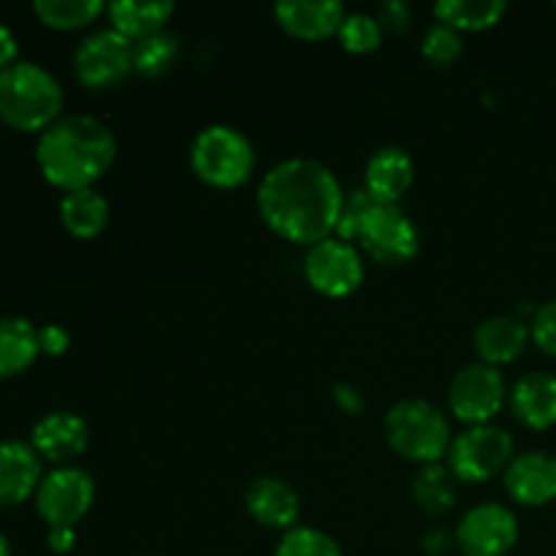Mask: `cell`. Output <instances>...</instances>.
Masks as SVG:
<instances>
[{
  "label": "cell",
  "instance_id": "cell-1",
  "mask_svg": "<svg viewBox=\"0 0 556 556\" xmlns=\"http://www.w3.org/2000/svg\"><path fill=\"white\" fill-rule=\"evenodd\" d=\"M345 190L326 163L288 157L264 174L255 195L261 220L286 242L313 244L331 239L340 223Z\"/></svg>",
  "mask_w": 556,
  "mask_h": 556
},
{
  "label": "cell",
  "instance_id": "cell-2",
  "mask_svg": "<svg viewBox=\"0 0 556 556\" xmlns=\"http://www.w3.org/2000/svg\"><path fill=\"white\" fill-rule=\"evenodd\" d=\"M117 139L112 128L90 114H68L49 125L36 144V163L52 188L87 190L112 168Z\"/></svg>",
  "mask_w": 556,
  "mask_h": 556
},
{
  "label": "cell",
  "instance_id": "cell-3",
  "mask_svg": "<svg viewBox=\"0 0 556 556\" xmlns=\"http://www.w3.org/2000/svg\"><path fill=\"white\" fill-rule=\"evenodd\" d=\"M65 92L58 76L33 60L0 71V119L22 134H43L63 114Z\"/></svg>",
  "mask_w": 556,
  "mask_h": 556
},
{
  "label": "cell",
  "instance_id": "cell-4",
  "mask_svg": "<svg viewBox=\"0 0 556 556\" xmlns=\"http://www.w3.org/2000/svg\"><path fill=\"white\" fill-rule=\"evenodd\" d=\"M383 434L389 448L413 465H438L448 456L454 432L451 421L438 405L418 396L400 400L383 418Z\"/></svg>",
  "mask_w": 556,
  "mask_h": 556
},
{
  "label": "cell",
  "instance_id": "cell-5",
  "mask_svg": "<svg viewBox=\"0 0 556 556\" xmlns=\"http://www.w3.org/2000/svg\"><path fill=\"white\" fill-rule=\"evenodd\" d=\"M190 168L210 188L237 190L253 179L255 147L248 134L233 125H206L190 144Z\"/></svg>",
  "mask_w": 556,
  "mask_h": 556
},
{
  "label": "cell",
  "instance_id": "cell-6",
  "mask_svg": "<svg viewBox=\"0 0 556 556\" xmlns=\"http://www.w3.org/2000/svg\"><path fill=\"white\" fill-rule=\"evenodd\" d=\"M516 456L514 438L508 429L497 424L467 427L451 443L445 465L462 483H486L492 478L505 476Z\"/></svg>",
  "mask_w": 556,
  "mask_h": 556
},
{
  "label": "cell",
  "instance_id": "cell-7",
  "mask_svg": "<svg viewBox=\"0 0 556 556\" xmlns=\"http://www.w3.org/2000/svg\"><path fill=\"white\" fill-rule=\"evenodd\" d=\"M358 244L378 264L400 266L416 258L418 250H421V233H418L413 217L402 210V204L375 201L364 215Z\"/></svg>",
  "mask_w": 556,
  "mask_h": 556
},
{
  "label": "cell",
  "instance_id": "cell-8",
  "mask_svg": "<svg viewBox=\"0 0 556 556\" xmlns=\"http://www.w3.org/2000/svg\"><path fill=\"white\" fill-rule=\"evenodd\" d=\"M134 74V41L114 27L92 30L74 52V76L87 90H109Z\"/></svg>",
  "mask_w": 556,
  "mask_h": 556
},
{
  "label": "cell",
  "instance_id": "cell-9",
  "mask_svg": "<svg viewBox=\"0 0 556 556\" xmlns=\"http://www.w3.org/2000/svg\"><path fill=\"white\" fill-rule=\"evenodd\" d=\"M304 280L315 293L326 299H348L364 282V255L356 244L331 237L307 248Z\"/></svg>",
  "mask_w": 556,
  "mask_h": 556
},
{
  "label": "cell",
  "instance_id": "cell-10",
  "mask_svg": "<svg viewBox=\"0 0 556 556\" xmlns=\"http://www.w3.org/2000/svg\"><path fill=\"white\" fill-rule=\"evenodd\" d=\"M505 402H508V386L497 367H489L483 362L467 364L451 380L448 407L456 421L467 424V427L492 424Z\"/></svg>",
  "mask_w": 556,
  "mask_h": 556
},
{
  "label": "cell",
  "instance_id": "cell-11",
  "mask_svg": "<svg viewBox=\"0 0 556 556\" xmlns=\"http://www.w3.org/2000/svg\"><path fill=\"white\" fill-rule=\"evenodd\" d=\"M33 500L49 527H76L96 503V481L81 467H54L41 478Z\"/></svg>",
  "mask_w": 556,
  "mask_h": 556
},
{
  "label": "cell",
  "instance_id": "cell-12",
  "mask_svg": "<svg viewBox=\"0 0 556 556\" xmlns=\"http://www.w3.org/2000/svg\"><path fill=\"white\" fill-rule=\"evenodd\" d=\"M519 519L503 503H481L467 510L454 532L462 556H508L519 543Z\"/></svg>",
  "mask_w": 556,
  "mask_h": 556
},
{
  "label": "cell",
  "instance_id": "cell-13",
  "mask_svg": "<svg viewBox=\"0 0 556 556\" xmlns=\"http://www.w3.org/2000/svg\"><path fill=\"white\" fill-rule=\"evenodd\" d=\"M503 483L516 505L546 508V505L556 503V454L552 451L516 454L505 470Z\"/></svg>",
  "mask_w": 556,
  "mask_h": 556
},
{
  "label": "cell",
  "instance_id": "cell-14",
  "mask_svg": "<svg viewBox=\"0 0 556 556\" xmlns=\"http://www.w3.org/2000/svg\"><path fill=\"white\" fill-rule=\"evenodd\" d=\"M30 445L41 459L65 467L90 448V427L71 410H52L30 429Z\"/></svg>",
  "mask_w": 556,
  "mask_h": 556
},
{
  "label": "cell",
  "instance_id": "cell-15",
  "mask_svg": "<svg viewBox=\"0 0 556 556\" xmlns=\"http://www.w3.org/2000/svg\"><path fill=\"white\" fill-rule=\"evenodd\" d=\"M244 508L250 519L258 521L266 530H280L286 535L288 530L299 527L302 516V500L296 489L277 476H258L250 481L244 492Z\"/></svg>",
  "mask_w": 556,
  "mask_h": 556
},
{
  "label": "cell",
  "instance_id": "cell-16",
  "mask_svg": "<svg viewBox=\"0 0 556 556\" xmlns=\"http://www.w3.org/2000/svg\"><path fill=\"white\" fill-rule=\"evenodd\" d=\"M41 478V456L30 443L0 440V508H14L36 497Z\"/></svg>",
  "mask_w": 556,
  "mask_h": 556
},
{
  "label": "cell",
  "instance_id": "cell-17",
  "mask_svg": "<svg viewBox=\"0 0 556 556\" xmlns=\"http://www.w3.org/2000/svg\"><path fill=\"white\" fill-rule=\"evenodd\" d=\"M345 16L348 11L340 0H282L275 5L277 25L302 41L337 36Z\"/></svg>",
  "mask_w": 556,
  "mask_h": 556
},
{
  "label": "cell",
  "instance_id": "cell-18",
  "mask_svg": "<svg viewBox=\"0 0 556 556\" xmlns=\"http://www.w3.org/2000/svg\"><path fill=\"white\" fill-rule=\"evenodd\" d=\"M508 405L516 421L532 432L556 427V375L527 372L508 389Z\"/></svg>",
  "mask_w": 556,
  "mask_h": 556
},
{
  "label": "cell",
  "instance_id": "cell-19",
  "mask_svg": "<svg viewBox=\"0 0 556 556\" xmlns=\"http://www.w3.org/2000/svg\"><path fill=\"white\" fill-rule=\"evenodd\" d=\"M413 177H416V163L410 152L394 144L380 147L367 161L364 190L380 204H400L410 190Z\"/></svg>",
  "mask_w": 556,
  "mask_h": 556
},
{
  "label": "cell",
  "instance_id": "cell-20",
  "mask_svg": "<svg viewBox=\"0 0 556 556\" xmlns=\"http://www.w3.org/2000/svg\"><path fill=\"white\" fill-rule=\"evenodd\" d=\"M530 340V324L516 318V315H492V318L481 320V326L472 334L476 353L489 367L514 364L527 351Z\"/></svg>",
  "mask_w": 556,
  "mask_h": 556
},
{
  "label": "cell",
  "instance_id": "cell-21",
  "mask_svg": "<svg viewBox=\"0 0 556 556\" xmlns=\"http://www.w3.org/2000/svg\"><path fill=\"white\" fill-rule=\"evenodd\" d=\"M109 22L128 41H141L166 30L174 16L172 0H117L106 9Z\"/></svg>",
  "mask_w": 556,
  "mask_h": 556
},
{
  "label": "cell",
  "instance_id": "cell-22",
  "mask_svg": "<svg viewBox=\"0 0 556 556\" xmlns=\"http://www.w3.org/2000/svg\"><path fill=\"white\" fill-rule=\"evenodd\" d=\"M41 356L38 326L20 315L0 318V378H16Z\"/></svg>",
  "mask_w": 556,
  "mask_h": 556
},
{
  "label": "cell",
  "instance_id": "cell-23",
  "mask_svg": "<svg viewBox=\"0 0 556 556\" xmlns=\"http://www.w3.org/2000/svg\"><path fill=\"white\" fill-rule=\"evenodd\" d=\"M60 223L74 239H96L109 226V201L96 188L65 193L60 201Z\"/></svg>",
  "mask_w": 556,
  "mask_h": 556
},
{
  "label": "cell",
  "instance_id": "cell-24",
  "mask_svg": "<svg viewBox=\"0 0 556 556\" xmlns=\"http://www.w3.org/2000/svg\"><path fill=\"white\" fill-rule=\"evenodd\" d=\"M432 14L440 25H448L459 33H478L500 25L508 14V3L505 0H440L434 3Z\"/></svg>",
  "mask_w": 556,
  "mask_h": 556
},
{
  "label": "cell",
  "instance_id": "cell-25",
  "mask_svg": "<svg viewBox=\"0 0 556 556\" xmlns=\"http://www.w3.org/2000/svg\"><path fill=\"white\" fill-rule=\"evenodd\" d=\"M456 483L459 481H456V476L443 462L424 465L416 472V481H413V500H416L424 514L440 519L448 510H454L456 500H459V486Z\"/></svg>",
  "mask_w": 556,
  "mask_h": 556
},
{
  "label": "cell",
  "instance_id": "cell-26",
  "mask_svg": "<svg viewBox=\"0 0 556 556\" xmlns=\"http://www.w3.org/2000/svg\"><path fill=\"white\" fill-rule=\"evenodd\" d=\"M109 5L103 0H36L33 14L52 30H79L92 25Z\"/></svg>",
  "mask_w": 556,
  "mask_h": 556
},
{
  "label": "cell",
  "instance_id": "cell-27",
  "mask_svg": "<svg viewBox=\"0 0 556 556\" xmlns=\"http://www.w3.org/2000/svg\"><path fill=\"white\" fill-rule=\"evenodd\" d=\"M179 54H182V43L174 33H155L134 43V71L147 79H157L177 65Z\"/></svg>",
  "mask_w": 556,
  "mask_h": 556
},
{
  "label": "cell",
  "instance_id": "cell-28",
  "mask_svg": "<svg viewBox=\"0 0 556 556\" xmlns=\"http://www.w3.org/2000/svg\"><path fill=\"white\" fill-rule=\"evenodd\" d=\"M275 556H345L340 543L318 527H293L277 543Z\"/></svg>",
  "mask_w": 556,
  "mask_h": 556
},
{
  "label": "cell",
  "instance_id": "cell-29",
  "mask_svg": "<svg viewBox=\"0 0 556 556\" xmlns=\"http://www.w3.org/2000/svg\"><path fill=\"white\" fill-rule=\"evenodd\" d=\"M383 36L386 30L380 27L378 16L367 14V11H353V14H348L345 20H342L340 33H337L342 49L351 54L375 52V49L383 43Z\"/></svg>",
  "mask_w": 556,
  "mask_h": 556
},
{
  "label": "cell",
  "instance_id": "cell-30",
  "mask_svg": "<svg viewBox=\"0 0 556 556\" xmlns=\"http://www.w3.org/2000/svg\"><path fill=\"white\" fill-rule=\"evenodd\" d=\"M462 52H465V41H462V33L454 30V27L434 22V25L424 33L421 54L424 60H429L432 65H440V68L454 65L456 60L462 58Z\"/></svg>",
  "mask_w": 556,
  "mask_h": 556
},
{
  "label": "cell",
  "instance_id": "cell-31",
  "mask_svg": "<svg viewBox=\"0 0 556 556\" xmlns=\"http://www.w3.org/2000/svg\"><path fill=\"white\" fill-rule=\"evenodd\" d=\"M372 204L375 199L364 188L351 190V193L345 195V204H342V215H340V223H337L334 237L351 244L358 242V231H362L364 215H367Z\"/></svg>",
  "mask_w": 556,
  "mask_h": 556
},
{
  "label": "cell",
  "instance_id": "cell-32",
  "mask_svg": "<svg viewBox=\"0 0 556 556\" xmlns=\"http://www.w3.org/2000/svg\"><path fill=\"white\" fill-rule=\"evenodd\" d=\"M530 337L546 356L556 358V299L535 309L530 320Z\"/></svg>",
  "mask_w": 556,
  "mask_h": 556
},
{
  "label": "cell",
  "instance_id": "cell-33",
  "mask_svg": "<svg viewBox=\"0 0 556 556\" xmlns=\"http://www.w3.org/2000/svg\"><path fill=\"white\" fill-rule=\"evenodd\" d=\"M413 11L410 5L402 3V0H389L378 9V22L386 33H394V36H402V33L410 27Z\"/></svg>",
  "mask_w": 556,
  "mask_h": 556
},
{
  "label": "cell",
  "instance_id": "cell-34",
  "mask_svg": "<svg viewBox=\"0 0 556 556\" xmlns=\"http://www.w3.org/2000/svg\"><path fill=\"white\" fill-rule=\"evenodd\" d=\"M38 342H41L43 356H63L71 345V334L58 324H47L38 329Z\"/></svg>",
  "mask_w": 556,
  "mask_h": 556
},
{
  "label": "cell",
  "instance_id": "cell-35",
  "mask_svg": "<svg viewBox=\"0 0 556 556\" xmlns=\"http://www.w3.org/2000/svg\"><path fill=\"white\" fill-rule=\"evenodd\" d=\"M334 402L337 407H340L342 413H348V416H358V413L364 410V394L356 389V386L351 383H337L334 386Z\"/></svg>",
  "mask_w": 556,
  "mask_h": 556
},
{
  "label": "cell",
  "instance_id": "cell-36",
  "mask_svg": "<svg viewBox=\"0 0 556 556\" xmlns=\"http://www.w3.org/2000/svg\"><path fill=\"white\" fill-rule=\"evenodd\" d=\"M47 546L52 548L54 554H68V552H74V546H76V530H74V527H49Z\"/></svg>",
  "mask_w": 556,
  "mask_h": 556
},
{
  "label": "cell",
  "instance_id": "cell-37",
  "mask_svg": "<svg viewBox=\"0 0 556 556\" xmlns=\"http://www.w3.org/2000/svg\"><path fill=\"white\" fill-rule=\"evenodd\" d=\"M16 54H20V41H16L14 30L9 25H0V71L14 65Z\"/></svg>",
  "mask_w": 556,
  "mask_h": 556
},
{
  "label": "cell",
  "instance_id": "cell-38",
  "mask_svg": "<svg viewBox=\"0 0 556 556\" xmlns=\"http://www.w3.org/2000/svg\"><path fill=\"white\" fill-rule=\"evenodd\" d=\"M451 543H454V538L443 530H432V532H427V538H424V548H427L432 556H440V554L448 552Z\"/></svg>",
  "mask_w": 556,
  "mask_h": 556
},
{
  "label": "cell",
  "instance_id": "cell-39",
  "mask_svg": "<svg viewBox=\"0 0 556 556\" xmlns=\"http://www.w3.org/2000/svg\"><path fill=\"white\" fill-rule=\"evenodd\" d=\"M0 556H11V543L3 532H0Z\"/></svg>",
  "mask_w": 556,
  "mask_h": 556
},
{
  "label": "cell",
  "instance_id": "cell-40",
  "mask_svg": "<svg viewBox=\"0 0 556 556\" xmlns=\"http://www.w3.org/2000/svg\"><path fill=\"white\" fill-rule=\"evenodd\" d=\"M141 556H155V554H141Z\"/></svg>",
  "mask_w": 556,
  "mask_h": 556
},
{
  "label": "cell",
  "instance_id": "cell-41",
  "mask_svg": "<svg viewBox=\"0 0 556 556\" xmlns=\"http://www.w3.org/2000/svg\"><path fill=\"white\" fill-rule=\"evenodd\" d=\"M554 9H556V3H554Z\"/></svg>",
  "mask_w": 556,
  "mask_h": 556
}]
</instances>
